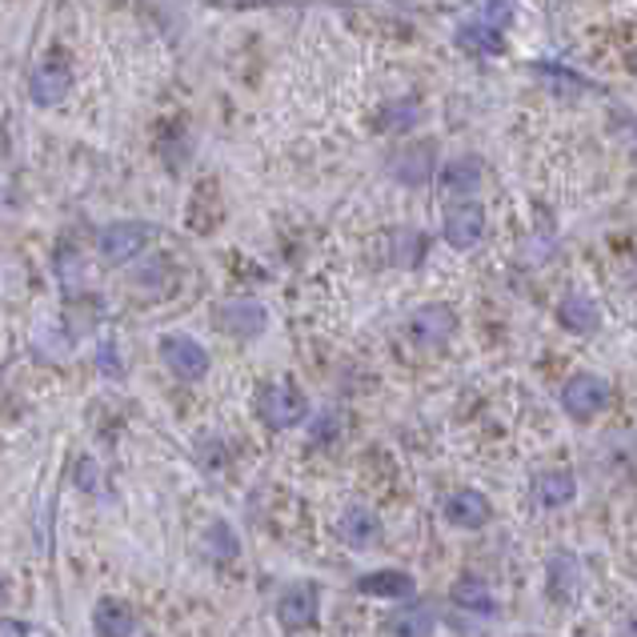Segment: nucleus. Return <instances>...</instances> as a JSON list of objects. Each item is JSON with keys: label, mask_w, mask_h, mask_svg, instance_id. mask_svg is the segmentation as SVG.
I'll return each mask as SVG.
<instances>
[{"label": "nucleus", "mask_w": 637, "mask_h": 637, "mask_svg": "<svg viewBox=\"0 0 637 637\" xmlns=\"http://www.w3.org/2000/svg\"><path fill=\"white\" fill-rule=\"evenodd\" d=\"M257 417L269 425L273 433L293 430V425H301V421L309 417L305 393L297 389L293 381H273V385H265L257 397Z\"/></svg>", "instance_id": "f257e3e1"}, {"label": "nucleus", "mask_w": 637, "mask_h": 637, "mask_svg": "<svg viewBox=\"0 0 637 637\" xmlns=\"http://www.w3.org/2000/svg\"><path fill=\"white\" fill-rule=\"evenodd\" d=\"M610 405V381L598 373H577L562 385V409L574 421H593Z\"/></svg>", "instance_id": "f03ea898"}, {"label": "nucleus", "mask_w": 637, "mask_h": 637, "mask_svg": "<svg viewBox=\"0 0 637 637\" xmlns=\"http://www.w3.org/2000/svg\"><path fill=\"white\" fill-rule=\"evenodd\" d=\"M148 237H153V225L145 221H117V225H105L97 237V249L100 257L109 261V265H129L133 257H141L148 245Z\"/></svg>", "instance_id": "7ed1b4c3"}, {"label": "nucleus", "mask_w": 637, "mask_h": 637, "mask_svg": "<svg viewBox=\"0 0 637 637\" xmlns=\"http://www.w3.org/2000/svg\"><path fill=\"white\" fill-rule=\"evenodd\" d=\"M160 361L169 369L172 377L181 381H201L208 373V353L205 345L189 337V333H169V337H160Z\"/></svg>", "instance_id": "20e7f679"}, {"label": "nucleus", "mask_w": 637, "mask_h": 637, "mask_svg": "<svg viewBox=\"0 0 637 637\" xmlns=\"http://www.w3.org/2000/svg\"><path fill=\"white\" fill-rule=\"evenodd\" d=\"M321 617V589L317 586H289L277 598V622H281V629H289V634H305V629H313Z\"/></svg>", "instance_id": "39448f33"}, {"label": "nucleus", "mask_w": 637, "mask_h": 637, "mask_svg": "<svg viewBox=\"0 0 637 637\" xmlns=\"http://www.w3.org/2000/svg\"><path fill=\"white\" fill-rule=\"evenodd\" d=\"M265 325H269V313H265V305L253 301V297H237V301H225V305L217 309V329L237 337V341L261 337Z\"/></svg>", "instance_id": "423d86ee"}, {"label": "nucleus", "mask_w": 637, "mask_h": 637, "mask_svg": "<svg viewBox=\"0 0 637 637\" xmlns=\"http://www.w3.org/2000/svg\"><path fill=\"white\" fill-rule=\"evenodd\" d=\"M409 341L413 345H421V349H437V345H445L449 337H454V329H457V313L449 305H421L409 317Z\"/></svg>", "instance_id": "0eeeda50"}, {"label": "nucleus", "mask_w": 637, "mask_h": 637, "mask_svg": "<svg viewBox=\"0 0 637 637\" xmlns=\"http://www.w3.org/2000/svg\"><path fill=\"white\" fill-rule=\"evenodd\" d=\"M445 241L454 249H473L485 233V208L478 201H454V205L445 208Z\"/></svg>", "instance_id": "6e6552de"}, {"label": "nucleus", "mask_w": 637, "mask_h": 637, "mask_svg": "<svg viewBox=\"0 0 637 637\" xmlns=\"http://www.w3.org/2000/svg\"><path fill=\"white\" fill-rule=\"evenodd\" d=\"M442 514H445V521L457 529H481L493 521V505L481 490H454V493H445Z\"/></svg>", "instance_id": "1a4fd4ad"}, {"label": "nucleus", "mask_w": 637, "mask_h": 637, "mask_svg": "<svg viewBox=\"0 0 637 637\" xmlns=\"http://www.w3.org/2000/svg\"><path fill=\"white\" fill-rule=\"evenodd\" d=\"M381 629L389 637H433L437 634V613L430 601H401L397 610L381 622Z\"/></svg>", "instance_id": "9d476101"}, {"label": "nucleus", "mask_w": 637, "mask_h": 637, "mask_svg": "<svg viewBox=\"0 0 637 637\" xmlns=\"http://www.w3.org/2000/svg\"><path fill=\"white\" fill-rule=\"evenodd\" d=\"M545 593H550L557 605H574L577 593H581V562L577 553L557 550L545 565Z\"/></svg>", "instance_id": "9b49d317"}, {"label": "nucleus", "mask_w": 637, "mask_h": 637, "mask_svg": "<svg viewBox=\"0 0 637 637\" xmlns=\"http://www.w3.org/2000/svg\"><path fill=\"white\" fill-rule=\"evenodd\" d=\"M357 593L377 598V601H413L417 581H413V574H405V569H373V574L357 577Z\"/></svg>", "instance_id": "f8f14e48"}, {"label": "nucleus", "mask_w": 637, "mask_h": 637, "mask_svg": "<svg viewBox=\"0 0 637 637\" xmlns=\"http://www.w3.org/2000/svg\"><path fill=\"white\" fill-rule=\"evenodd\" d=\"M529 497L538 509H565L577 497V478L569 469H545L529 481Z\"/></svg>", "instance_id": "ddd939ff"}, {"label": "nucleus", "mask_w": 637, "mask_h": 637, "mask_svg": "<svg viewBox=\"0 0 637 637\" xmlns=\"http://www.w3.org/2000/svg\"><path fill=\"white\" fill-rule=\"evenodd\" d=\"M337 533H341V541L349 550H373L381 538V521L365 505H349L341 514V521H337Z\"/></svg>", "instance_id": "4468645a"}, {"label": "nucleus", "mask_w": 637, "mask_h": 637, "mask_svg": "<svg viewBox=\"0 0 637 637\" xmlns=\"http://www.w3.org/2000/svg\"><path fill=\"white\" fill-rule=\"evenodd\" d=\"M449 598H454L457 610H461V613H473V617H493V610H497L490 581H485V577H478V574L457 577L454 589H449Z\"/></svg>", "instance_id": "2eb2a0df"}, {"label": "nucleus", "mask_w": 637, "mask_h": 637, "mask_svg": "<svg viewBox=\"0 0 637 637\" xmlns=\"http://www.w3.org/2000/svg\"><path fill=\"white\" fill-rule=\"evenodd\" d=\"M64 93H69V64H61V61H45L37 73H33V81H28V97L37 100L40 109L61 105Z\"/></svg>", "instance_id": "dca6fc26"}, {"label": "nucleus", "mask_w": 637, "mask_h": 637, "mask_svg": "<svg viewBox=\"0 0 637 637\" xmlns=\"http://www.w3.org/2000/svg\"><path fill=\"white\" fill-rule=\"evenodd\" d=\"M437 184H442V193H445V196L469 201V196L478 193V184H481V165H478L473 157L445 160L442 172H437Z\"/></svg>", "instance_id": "f3484780"}, {"label": "nucleus", "mask_w": 637, "mask_h": 637, "mask_svg": "<svg viewBox=\"0 0 637 637\" xmlns=\"http://www.w3.org/2000/svg\"><path fill=\"white\" fill-rule=\"evenodd\" d=\"M93 629H97V637H133L136 613L121 598H100L93 605Z\"/></svg>", "instance_id": "a211bd4d"}, {"label": "nucleus", "mask_w": 637, "mask_h": 637, "mask_svg": "<svg viewBox=\"0 0 637 637\" xmlns=\"http://www.w3.org/2000/svg\"><path fill=\"white\" fill-rule=\"evenodd\" d=\"M557 321H562V329L577 333V337H589V333H598L601 313H598V305H593V297L565 293L562 301H557Z\"/></svg>", "instance_id": "6ab92c4d"}, {"label": "nucleus", "mask_w": 637, "mask_h": 637, "mask_svg": "<svg viewBox=\"0 0 637 637\" xmlns=\"http://www.w3.org/2000/svg\"><path fill=\"white\" fill-rule=\"evenodd\" d=\"M385 253H389V261L397 269H417V265L425 261V253H430V241H425L421 229H409V225H405V229H393L389 233Z\"/></svg>", "instance_id": "aec40b11"}, {"label": "nucleus", "mask_w": 637, "mask_h": 637, "mask_svg": "<svg viewBox=\"0 0 637 637\" xmlns=\"http://www.w3.org/2000/svg\"><path fill=\"white\" fill-rule=\"evenodd\" d=\"M393 177L401 184H421L433 172V153L430 145H405L397 157L389 160Z\"/></svg>", "instance_id": "412c9836"}, {"label": "nucleus", "mask_w": 637, "mask_h": 637, "mask_svg": "<svg viewBox=\"0 0 637 637\" xmlns=\"http://www.w3.org/2000/svg\"><path fill=\"white\" fill-rule=\"evenodd\" d=\"M201 550H205L208 562L229 565V562L241 557V541H237V533H233L229 521H213V526L205 529V538H201Z\"/></svg>", "instance_id": "4be33fe9"}, {"label": "nucleus", "mask_w": 637, "mask_h": 637, "mask_svg": "<svg viewBox=\"0 0 637 637\" xmlns=\"http://www.w3.org/2000/svg\"><path fill=\"white\" fill-rule=\"evenodd\" d=\"M57 281H61L64 293H81L85 289V261L73 249H61L57 253Z\"/></svg>", "instance_id": "5701e85b"}, {"label": "nucleus", "mask_w": 637, "mask_h": 637, "mask_svg": "<svg viewBox=\"0 0 637 637\" xmlns=\"http://www.w3.org/2000/svg\"><path fill=\"white\" fill-rule=\"evenodd\" d=\"M461 40H466L469 49H481V52H493L497 49V40H502V33L490 25H481V21H473L469 28H461Z\"/></svg>", "instance_id": "b1692460"}, {"label": "nucleus", "mask_w": 637, "mask_h": 637, "mask_svg": "<svg viewBox=\"0 0 637 637\" xmlns=\"http://www.w3.org/2000/svg\"><path fill=\"white\" fill-rule=\"evenodd\" d=\"M509 16H514L509 0H481V9H478L481 25H490V28H497V33H502V28L509 25Z\"/></svg>", "instance_id": "393cba45"}, {"label": "nucleus", "mask_w": 637, "mask_h": 637, "mask_svg": "<svg viewBox=\"0 0 637 637\" xmlns=\"http://www.w3.org/2000/svg\"><path fill=\"white\" fill-rule=\"evenodd\" d=\"M417 121V105L413 100H397L393 109H385V117H381V124L385 129H409V124Z\"/></svg>", "instance_id": "a878e982"}, {"label": "nucleus", "mask_w": 637, "mask_h": 637, "mask_svg": "<svg viewBox=\"0 0 637 637\" xmlns=\"http://www.w3.org/2000/svg\"><path fill=\"white\" fill-rule=\"evenodd\" d=\"M201 466H205V473H221V469L229 466L225 445H217L213 437H205V442H201Z\"/></svg>", "instance_id": "bb28decb"}, {"label": "nucleus", "mask_w": 637, "mask_h": 637, "mask_svg": "<svg viewBox=\"0 0 637 637\" xmlns=\"http://www.w3.org/2000/svg\"><path fill=\"white\" fill-rule=\"evenodd\" d=\"M76 490H85V493L100 490V473H97V461H93V457H81V461H76Z\"/></svg>", "instance_id": "cd10ccee"}, {"label": "nucleus", "mask_w": 637, "mask_h": 637, "mask_svg": "<svg viewBox=\"0 0 637 637\" xmlns=\"http://www.w3.org/2000/svg\"><path fill=\"white\" fill-rule=\"evenodd\" d=\"M97 365H100V373H105V377H121L124 369H121V361H117V345H112V341H100Z\"/></svg>", "instance_id": "c85d7f7f"}, {"label": "nucleus", "mask_w": 637, "mask_h": 637, "mask_svg": "<svg viewBox=\"0 0 637 637\" xmlns=\"http://www.w3.org/2000/svg\"><path fill=\"white\" fill-rule=\"evenodd\" d=\"M28 629H33V625L13 622V617H4V637H28Z\"/></svg>", "instance_id": "c756f323"}, {"label": "nucleus", "mask_w": 637, "mask_h": 637, "mask_svg": "<svg viewBox=\"0 0 637 637\" xmlns=\"http://www.w3.org/2000/svg\"><path fill=\"white\" fill-rule=\"evenodd\" d=\"M634 64H637V61H634Z\"/></svg>", "instance_id": "7c9ffc66"}]
</instances>
